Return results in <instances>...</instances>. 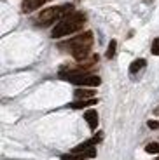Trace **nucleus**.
<instances>
[{"label": "nucleus", "instance_id": "nucleus-4", "mask_svg": "<svg viewBox=\"0 0 159 160\" xmlns=\"http://www.w3.org/2000/svg\"><path fill=\"white\" fill-rule=\"evenodd\" d=\"M100 141H101V132H98V134H96V136H93L91 139H88V141H84V143L77 144L75 148L72 150V153H84V152H88V150H91L95 144H98Z\"/></svg>", "mask_w": 159, "mask_h": 160}, {"label": "nucleus", "instance_id": "nucleus-6", "mask_svg": "<svg viewBox=\"0 0 159 160\" xmlns=\"http://www.w3.org/2000/svg\"><path fill=\"white\" fill-rule=\"evenodd\" d=\"M93 157H96L95 148L88 150V152H84V153H68V155L61 157V160H88V158H93Z\"/></svg>", "mask_w": 159, "mask_h": 160}, {"label": "nucleus", "instance_id": "nucleus-3", "mask_svg": "<svg viewBox=\"0 0 159 160\" xmlns=\"http://www.w3.org/2000/svg\"><path fill=\"white\" fill-rule=\"evenodd\" d=\"M84 23H86V14H84V12H72L70 16H67L63 21H60V23L52 28L51 35H52V38L72 35V33L82 30Z\"/></svg>", "mask_w": 159, "mask_h": 160}, {"label": "nucleus", "instance_id": "nucleus-9", "mask_svg": "<svg viewBox=\"0 0 159 160\" xmlns=\"http://www.w3.org/2000/svg\"><path fill=\"white\" fill-rule=\"evenodd\" d=\"M98 103V99L96 98H93V99H82V101H74V103H70L68 106L74 110H80V108H86V106H93V104Z\"/></svg>", "mask_w": 159, "mask_h": 160}, {"label": "nucleus", "instance_id": "nucleus-14", "mask_svg": "<svg viewBox=\"0 0 159 160\" xmlns=\"http://www.w3.org/2000/svg\"><path fill=\"white\" fill-rule=\"evenodd\" d=\"M147 125H149L151 129H157V127H159V124H157V122H154V120H149Z\"/></svg>", "mask_w": 159, "mask_h": 160}, {"label": "nucleus", "instance_id": "nucleus-16", "mask_svg": "<svg viewBox=\"0 0 159 160\" xmlns=\"http://www.w3.org/2000/svg\"><path fill=\"white\" fill-rule=\"evenodd\" d=\"M157 160H159V158H157Z\"/></svg>", "mask_w": 159, "mask_h": 160}, {"label": "nucleus", "instance_id": "nucleus-8", "mask_svg": "<svg viewBox=\"0 0 159 160\" xmlns=\"http://www.w3.org/2000/svg\"><path fill=\"white\" fill-rule=\"evenodd\" d=\"M77 101H82V99H93L95 98V91L93 89H75L74 92Z\"/></svg>", "mask_w": 159, "mask_h": 160}, {"label": "nucleus", "instance_id": "nucleus-11", "mask_svg": "<svg viewBox=\"0 0 159 160\" xmlns=\"http://www.w3.org/2000/svg\"><path fill=\"white\" fill-rule=\"evenodd\" d=\"M145 152L151 153V155H157L159 153V143H149L145 146Z\"/></svg>", "mask_w": 159, "mask_h": 160}, {"label": "nucleus", "instance_id": "nucleus-12", "mask_svg": "<svg viewBox=\"0 0 159 160\" xmlns=\"http://www.w3.org/2000/svg\"><path fill=\"white\" fill-rule=\"evenodd\" d=\"M115 47H117V42H115V40H110V44H108V51H107V58H108V59H110V58H114Z\"/></svg>", "mask_w": 159, "mask_h": 160}, {"label": "nucleus", "instance_id": "nucleus-15", "mask_svg": "<svg viewBox=\"0 0 159 160\" xmlns=\"http://www.w3.org/2000/svg\"><path fill=\"white\" fill-rule=\"evenodd\" d=\"M157 113H159V108H157Z\"/></svg>", "mask_w": 159, "mask_h": 160}, {"label": "nucleus", "instance_id": "nucleus-5", "mask_svg": "<svg viewBox=\"0 0 159 160\" xmlns=\"http://www.w3.org/2000/svg\"><path fill=\"white\" fill-rule=\"evenodd\" d=\"M47 2H51V0H23L21 2V11L25 14H28V12H33L37 9H40L44 4H47Z\"/></svg>", "mask_w": 159, "mask_h": 160}, {"label": "nucleus", "instance_id": "nucleus-2", "mask_svg": "<svg viewBox=\"0 0 159 160\" xmlns=\"http://www.w3.org/2000/svg\"><path fill=\"white\" fill-rule=\"evenodd\" d=\"M74 12V5L65 4V5H58V7H49L44 11L39 12V16L35 18V24L37 26H42V28H47L51 24H58L60 21H63L67 16H70Z\"/></svg>", "mask_w": 159, "mask_h": 160}, {"label": "nucleus", "instance_id": "nucleus-13", "mask_svg": "<svg viewBox=\"0 0 159 160\" xmlns=\"http://www.w3.org/2000/svg\"><path fill=\"white\" fill-rule=\"evenodd\" d=\"M152 54H154V56H159V37L157 38H154V42H152Z\"/></svg>", "mask_w": 159, "mask_h": 160}, {"label": "nucleus", "instance_id": "nucleus-1", "mask_svg": "<svg viewBox=\"0 0 159 160\" xmlns=\"http://www.w3.org/2000/svg\"><path fill=\"white\" fill-rule=\"evenodd\" d=\"M91 45H93V33L86 32L79 37H74V38L67 40V42H61L60 49H70L72 56L75 58L77 61H84L89 56V52H91Z\"/></svg>", "mask_w": 159, "mask_h": 160}, {"label": "nucleus", "instance_id": "nucleus-10", "mask_svg": "<svg viewBox=\"0 0 159 160\" xmlns=\"http://www.w3.org/2000/svg\"><path fill=\"white\" fill-rule=\"evenodd\" d=\"M143 66H145V59H135L131 63V66H129V73H133V75H135V73L140 72Z\"/></svg>", "mask_w": 159, "mask_h": 160}, {"label": "nucleus", "instance_id": "nucleus-7", "mask_svg": "<svg viewBox=\"0 0 159 160\" xmlns=\"http://www.w3.org/2000/svg\"><path fill=\"white\" fill-rule=\"evenodd\" d=\"M84 120L88 122L89 129H91V131H95V129L98 127V122H100L98 112H96V110H88V112H84Z\"/></svg>", "mask_w": 159, "mask_h": 160}]
</instances>
